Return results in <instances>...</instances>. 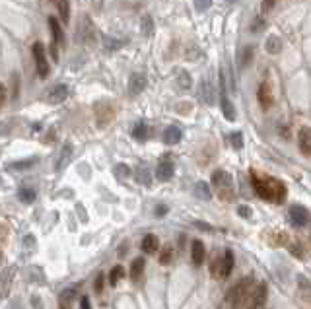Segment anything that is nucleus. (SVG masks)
Masks as SVG:
<instances>
[{
  "instance_id": "nucleus-1",
  "label": "nucleus",
  "mask_w": 311,
  "mask_h": 309,
  "mask_svg": "<svg viewBox=\"0 0 311 309\" xmlns=\"http://www.w3.org/2000/svg\"><path fill=\"white\" fill-rule=\"evenodd\" d=\"M251 185L262 200H269L274 204H282L288 197L286 185L280 179H274V177L264 173H257L255 169H251Z\"/></svg>"
},
{
  "instance_id": "nucleus-2",
  "label": "nucleus",
  "mask_w": 311,
  "mask_h": 309,
  "mask_svg": "<svg viewBox=\"0 0 311 309\" xmlns=\"http://www.w3.org/2000/svg\"><path fill=\"white\" fill-rule=\"evenodd\" d=\"M255 288H257V284H255L253 276L241 278V280L230 290V294L226 296V303H228L232 309H241L243 305H247L249 297H251V294L255 292Z\"/></svg>"
},
{
  "instance_id": "nucleus-3",
  "label": "nucleus",
  "mask_w": 311,
  "mask_h": 309,
  "mask_svg": "<svg viewBox=\"0 0 311 309\" xmlns=\"http://www.w3.org/2000/svg\"><path fill=\"white\" fill-rule=\"evenodd\" d=\"M212 185L216 189L220 200H234V181H232V175L228 171H214L212 173Z\"/></svg>"
},
{
  "instance_id": "nucleus-4",
  "label": "nucleus",
  "mask_w": 311,
  "mask_h": 309,
  "mask_svg": "<svg viewBox=\"0 0 311 309\" xmlns=\"http://www.w3.org/2000/svg\"><path fill=\"white\" fill-rule=\"evenodd\" d=\"M33 61H35V68H37V76L39 78H47L49 76V62H47V55H45V47L41 41H35L33 47Z\"/></svg>"
},
{
  "instance_id": "nucleus-5",
  "label": "nucleus",
  "mask_w": 311,
  "mask_h": 309,
  "mask_svg": "<svg viewBox=\"0 0 311 309\" xmlns=\"http://www.w3.org/2000/svg\"><path fill=\"white\" fill-rule=\"evenodd\" d=\"M288 216H290V222L294 224L296 228H305V226H309L311 224V212L307 210L305 206H299V204L290 206Z\"/></svg>"
},
{
  "instance_id": "nucleus-6",
  "label": "nucleus",
  "mask_w": 311,
  "mask_h": 309,
  "mask_svg": "<svg viewBox=\"0 0 311 309\" xmlns=\"http://www.w3.org/2000/svg\"><path fill=\"white\" fill-rule=\"evenodd\" d=\"M266 297H269V288L264 282L255 288V292L251 294L247 301V309H262L264 307V303H266Z\"/></svg>"
},
{
  "instance_id": "nucleus-7",
  "label": "nucleus",
  "mask_w": 311,
  "mask_h": 309,
  "mask_svg": "<svg viewBox=\"0 0 311 309\" xmlns=\"http://www.w3.org/2000/svg\"><path fill=\"white\" fill-rule=\"evenodd\" d=\"M66 98H68V86H64V84H57V86L49 87V90L43 94V99H45L47 103H51V105L62 103Z\"/></svg>"
},
{
  "instance_id": "nucleus-8",
  "label": "nucleus",
  "mask_w": 311,
  "mask_h": 309,
  "mask_svg": "<svg viewBox=\"0 0 311 309\" xmlns=\"http://www.w3.org/2000/svg\"><path fill=\"white\" fill-rule=\"evenodd\" d=\"M14 276H16V267H6L4 271H0V297L10 296Z\"/></svg>"
},
{
  "instance_id": "nucleus-9",
  "label": "nucleus",
  "mask_w": 311,
  "mask_h": 309,
  "mask_svg": "<svg viewBox=\"0 0 311 309\" xmlns=\"http://www.w3.org/2000/svg\"><path fill=\"white\" fill-rule=\"evenodd\" d=\"M257 99H259V103H261L262 109H271V105L274 103V94H273V87L271 84L264 80L259 90H257Z\"/></svg>"
},
{
  "instance_id": "nucleus-10",
  "label": "nucleus",
  "mask_w": 311,
  "mask_h": 309,
  "mask_svg": "<svg viewBox=\"0 0 311 309\" xmlns=\"http://www.w3.org/2000/svg\"><path fill=\"white\" fill-rule=\"evenodd\" d=\"M96 117H98V124L105 126L115 117V109H113L111 105H107V103H98L96 105Z\"/></svg>"
},
{
  "instance_id": "nucleus-11",
  "label": "nucleus",
  "mask_w": 311,
  "mask_h": 309,
  "mask_svg": "<svg viewBox=\"0 0 311 309\" xmlns=\"http://www.w3.org/2000/svg\"><path fill=\"white\" fill-rule=\"evenodd\" d=\"M191 259H193L195 267H200L204 262V259H206V249H204V243L200 239H195L191 243Z\"/></svg>"
},
{
  "instance_id": "nucleus-12",
  "label": "nucleus",
  "mask_w": 311,
  "mask_h": 309,
  "mask_svg": "<svg viewBox=\"0 0 311 309\" xmlns=\"http://www.w3.org/2000/svg\"><path fill=\"white\" fill-rule=\"evenodd\" d=\"M175 173V165L171 160H162L158 163V167H156V177L160 179V181H169Z\"/></svg>"
},
{
  "instance_id": "nucleus-13",
  "label": "nucleus",
  "mask_w": 311,
  "mask_h": 309,
  "mask_svg": "<svg viewBox=\"0 0 311 309\" xmlns=\"http://www.w3.org/2000/svg\"><path fill=\"white\" fill-rule=\"evenodd\" d=\"M144 87H146V76L140 74V72L130 74V78H128V92H130V96H138L140 92H144Z\"/></svg>"
},
{
  "instance_id": "nucleus-14",
  "label": "nucleus",
  "mask_w": 311,
  "mask_h": 309,
  "mask_svg": "<svg viewBox=\"0 0 311 309\" xmlns=\"http://www.w3.org/2000/svg\"><path fill=\"white\" fill-rule=\"evenodd\" d=\"M181 138H183V130H181L179 126H175V124H169V126L163 130V142H165L167 146H175V144H179Z\"/></svg>"
},
{
  "instance_id": "nucleus-15",
  "label": "nucleus",
  "mask_w": 311,
  "mask_h": 309,
  "mask_svg": "<svg viewBox=\"0 0 311 309\" xmlns=\"http://www.w3.org/2000/svg\"><path fill=\"white\" fill-rule=\"evenodd\" d=\"M298 142H299V150L303 156H311V128L309 126H303L298 135Z\"/></svg>"
},
{
  "instance_id": "nucleus-16",
  "label": "nucleus",
  "mask_w": 311,
  "mask_h": 309,
  "mask_svg": "<svg viewBox=\"0 0 311 309\" xmlns=\"http://www.w3.org/2000/svg\"><path fill=\"white\" fill-rule=\"evenodd\" d=\"M140 247H142V251H144L146 255H154V253H158V249H160V239H158L154 234L144 235Z\"/></svg>"
},
{
  "instance_id": "nucleus-17",
  "label": "nucleus",
  "mask_w": 311,
  "mask_h": 309,
  "mask_svg": "<svg viewBox=\"0 0 311 309\" xmlns=\"http://www.w3.org/2000/svg\"><path fill=\"white\" fill-rule=\"evenodd\" d=\"M144 269H146V260H144V257H137V259L132 260V264H130V278H132L135 282H140L142 276H144Z\"/></svg>"
},
{
  "instance_id": "nucleus-18",
  "label": "nucleus",
  "mask_w": 311,
  "mask_h": 309,
  "mask_svg": "<svg viewBox=\"0 0 311 309\" xmlns=\"http://www.w3.org/2000/svg\"><path fill=\"white\" fill-rule=\"evenodd\" d=\"M76 299V290L66 288L59 294V309H72V303Z\"/></svg>"
},
{
  "instance_id": "nucleus-19",
  "label": "nucleus",
  "mask_w": 311,
  "mask_h": 309,
  "mask_svg": "<svg viewBox=\"0 0 311 309\" xmlns=\"http://www.w3.org/2000/svg\"><path fill=\"white\" fill-rule=\"evenodd\" d=\"M49 29H51V35H53V41L62 47L64 45V31H62L61 24L57 22V18H49Z\"/></svg>"
},
{
  "instance_id": "nucleus-20",
  "label": "nucleus",
  "mask_w": 311,
  "mask_h": 309,
  "mask_svg": "<svg viewBox=\"0 0 311 309\" xmlns=\"http://www.w3.org/2000/svg\"><path fill=\"white\" fill-rule=\"evenodd\" d=\"M234 264H236V257H234V251L226 249V253L222 255V272H224V278H228L232 271H234Z\"/></svg>"
},
{
  "instance_id": "nucleus-21",
  "label": "nucleus",
  "mask_w": 311,
  "mask_h": 309,
  "mask_svg": "<svg viewBox=\"0 0 311 309\" xmlns=\"http://www.w3.org/2000/svg\"><path fill=\"white\" fill-rule=\"evenodd\" d=\"M70 158H72V144H64L61 150V156H59V160H57V165H55V169L57 171H61L62 167L70 161Z\"/></svg>"
},
{
  "instance_id": "nucleus-22",
  "label": "nucleus",
  "mask_w": 311,
  "mask_h": 309,
  "mask_svg": "<svg viewBox=\"0 0 311 309\" xmlns=\"http://www.w3.org/2000/svg\"><path fill=\"white\" fill-rule=\"evenodd\" d=\"M220 105H222V113H224L226 119L228 121H236V107H234V103L226 98L224 94H222V99H220Z\"/></svg>"
},
{
  "instance_id": "nucleus-23",
  "label": "nucleus",
  "mask_w": 311,
  "mask_h": 309,
  "mask_svg": "<svg viewBox=\"0 0 311 309\" xmlns=\"http://www.w3.org/2000/svg\"><path fill=\"white\" fill-rule=\"evenodd\" d=\"M264 47H266V53H269V55H278V53L282 51V39L276 37V35H271V37L266 39Z\"/></svg>"
},
{
  "instance_id": "nucleus-24",
  "label": "nucleus",
  "mask_w": 311,
  "mask_h": 309,
  "mask_svg": "<svg viewBox=\"0 0 311 309\" xmlns=\"http://www.w3.org/2000/svg\"><path fill=\"white\" fill-rule=\"evenodd\" d=\"M210 276L214 280H224V272H222V257H216L210 262Z\"/></svg>"
},
{
  "instance_id": "nucleus-25",
  "label": "nucleus",
  "mask_w": 311,
  "mask_h": 309,
  "mask_svg": "<svg viewBox=\"0 0 311 309\" xmlns=\"http://www.w3.org/2000/svg\"><path fill=\"white\" fill-rule=\"evenodd\" d=\"M57 10H59V16L64 24H68L70 20V4L68 0H57Z\"/></svg>"
},
{
  "instance_id": "nucleus-26",
  "label": "nucleus",
  "mask_w": 311,
  "mask_h": 309,
  "mask_svg": "<svg viewBox=\"0 0 311 309\" xmlns=\"http://www.w3.org/2000/svg\"><path fill=\"white\" fill-rule=\"evenodd\" d=\"M124 274H126V272H124L123 267H121V264H115L111 269V272H109V284L117 286L119 284V280H123L124 278Z\"/></svg>"
},
{
  "instance_id": "nucleus-27",
  "label": "nucleus",
  "mask_w": 311,
  "mask_h": 309,
  "mask_svg": "<svg viewBox=\"0 0 311 309\" xmlns=\"http://www.w3.org/2000/svg\"><path fill=\"white\" fill-rule=\"evenodd\" d=\"M18 197H20V200L25 202V204H31V202L35 200L37 195H35V191H33L31 187H22V189L18 191Z\"/></svg>"
},
{
  "instance_id": "nucleus-28",
  "label": "nucleus",
  "mask_w": 311,
  "mask_h": 309,
  "mask_svg": "<svg viewBox=\"0 0 311 309\" xmlns=\"http://www.w3.org/2000/svg\"><path fill=\"white\" fill-rule=\"evenodd\" d=\"M266 239H269V243L271 245H284V243H290L288 241V235L282 234V232H271V234L266 235Z\"/></svg>"
},
{
  "instance_id": "nucleus-29",
  "label": "nucleus",
  "mask_w": 311,
  "mask_h": 309,
  "mask_svg": "<svg viewBox=\"0 0 311 309\" xmlns=\"http://www.w3.org/2000/svg\"><path fill=\"white\" fill-rule=\"evenodd\" d=\"M132 136L137 138V140H140V142H144L146 138H148V126L142 123H137L135 124V128H132Z\"/></svg>"
},
{
  "instance_id": "nucleus-30",
  "label": "nucleus",
  "mask_w": 311,
  "mask_h": 309,
  "mask_svg": "<svg viewBox=\"0 0 311 309\" xmlns=\"http://www.w3.org/2000/svg\"><path fill=\"white\" fill-rule=\"evenodd\" d=\"M175 257V251L171 245H165V247L162 249V253H160V264H171V260H173Z\"/></svg>"
},
{
  "instance_id": "nucleus-31",
  "label": "nucleus",
  "mask_w": 311,
  "mask_h": 309,
  "mask_svg": "<svg viewBox=\"0 0 311 309\" xmlns=\"http://www.w3.org/2000/svg\"><path fill=\"white\" fill-rule=\"evenodd\" d=\"M195 193H197V197L202 198V200H208V198L212 197L210 187L206 185L204 181H199V183H197V187H195Z\"/></svg>"
},
{
  "instance_id": "nucleus-32",
  "label": "nucleus",
  "mask_w": 311,
  "mask_h": 309,
  "mask_svg": "<svg viewBox=\"0 0 311 309\" xmlns=\"http://www.w3.org/2000/svg\"><path fill=\"white\" fill-rule=\"evenodd\" d=\"M230 144H232V148L234 150H241L243 148V135L236 130V133H232L230 135Z\"/></svg>"
},
{
  "instance_id": "nucleus-33",
  "label": "nucleus",
  "mask_w": 311,
  "mask_h": 309,
  "mask_svg": "<svg viewBox=\"0 0 311 309\" xmlns=\"http://www.w3.org/2000/svg\"><path fill=\"white\" fill-rule=\"evenodd\" d=\"M137 179H138V183H142V185H146V187L152 183V179H150V171L146 169V167H138Z\"/></svg>"
},
{
  "instance_id": "nucleus-34",
  "label": "nucleus",
  "mask_w": 311,
  "mask_h": 309,
  "mask_svg": "<svg viewBox=\"0 0 311 309\" xmlns=\"http://www.w3.org/2000/svg\"><path fill=\"white\" fill-rule=\"evenodd\" d=\"M103 45H105V49H107V51H117L119 47H123L124 41H121V39L103 37Z\"/></svg>"
},
{
  "instance_id": "nucleus-35",
  "label": "nucleus",
  "mask_w": 311,
  "mask_h": 309,
  "mask_svg": "<svg viewBox=\"0 0 311 309\" xmlns=\"http://www.w3.org/2000/svg\"><path fill=\"white\" fill-rule=\"evenodd\" d=\"M113 173H115V177H117V179H126V177L130 175V169H128V165H124V163H119V165H115Z\"/></svg>"
},
{
  "instance_id": "nucleus-36",
  "label": "nucleus",
  "mask_w": 311,
  "mask_h": 309,
  "mask_svg": "<svg viewBox=\"0 0 311 309\" xmlns=\"http://www.w3.org/2000/svg\"><path fill=\"white\" fill-rule=\"evenodd\" d=\"M142 33H144L146 37H150V35L154 33V22H152L150 16H144V18H142Z\"/></svg>"
},
{
  "instance_id": "nucleus-37",
  "label": "nucleus",
  "mask_w": 311,
  "mask_h": 309,
  "mask_svg": "<svg viewBox=\"0 0 311 309\" xmlns=\"http://www.w3.org/2000/svg\"><path fill=\"white\" fill-rule=\"evenodd\" d=\"M35 161H37V158H29V160H22V161H14L10 167H12V169H27V167H31Z\"/></svg>"
},
{
  "instance_id": "nucleus-38",
  "label": "nucleus",
  "mask_w": 311,
  "mask_h": 309,
  "mask_svg": "<svg viewBox=\"0 0 311 309\" xmlns=\"http://www.w3.org/2000/svg\"><path fill=\"white\" fill-rule=\"evenodd\" d=\"M280 0H261V12L269 14L271 10H274V6L278 4Z\"/></svg>"
},
{
  "instance_id": "nucleus-39",
  "label": "nucleus",
  "mask_w": 311,
  "mask_h": 309,
  "mask_svg": "<svg viewBox=\"0 0 311 309\" xmlns=\"http://www.w3.org/2000/svg\"><path fill=\"white\" fill-rule=\"evenodd\" d=\"M288 251L292 253V255H296L298 259H303L305 255H303V251H301V245L299 243H288Z\"/></svg>"
},
{
  "instance_id": "nucleus-40",
  "label": "nucleus",
  "mask_w": 311,
  "mask_h": 309,
  "mask_svg": "<svg viewBox=\"0 0 311 309\" xmlns=\"http://www.w3.org/2000/svg\"><path fill=\"white\" fill-rule=\"evenodd\" d=\"M251 59H253V49H251V47H245L243 53H241V66H247L249 62H251Z\"/></svg>"
},
{
  "instance_id": "nucleus-41",
  "label": "nucleus",
  "mask_w": 311,
  "mask_h": 309,
  "mask_svg": "<svg viewBox=\"0 0 311 309\" xmlns=\"http://www.w3.org/2000/svg\"><path fill=\"white\" fill-rule=\"evenodd\" d=\"M179 84H181V87H183V90H189V87H191V78H189V74H187L185 70H181V76H179Z\"/></svg>"
},
{
  "instance_id": "nucleus-42",
  "label": "nucleus",
  "mask_w": 311,
  "mask_h": 309,
  "mask_svg": "<svg viewBox=\"0 0 311 309\" xmlns=\"http://www.w3.org/2000/svg\"><path fill=\"white\" fill-rule=\"evenodd\" d=\"M195 6H197V10L204 12L206 8H210L212 6V0H195Z\"/></svg>"
},
{
  "instance_id": "nucleus-43",
  "label": "nucleus",
  "mask_w": 311,
  "mask_h": 309,
  "mask_svg": "<svg viewBox=\"0 0 311 309\" xmlns=\"http://www.w3.org/2000/svg\"><path fill=\"white\" fill-rule=\"evenodd\" d=\"M103 280H105V276L103 274H98V278H96V282H94V290L98 292V294H101V290H103Z\"/></svg>"
},
{
  "instance_id": "nucleus-44",
  "label": "nucleus",
  "mask_w": 311,
  "mask_h": 309,
  "mask_svg": "<svg viewBox=\"0 0 311 309\" xmlns=\"http://www.w3.org/2000/svg\"><path fill=\"white\" fill-rule=\"evenodd\" d=\"M4 103H6V86L0 84V109L4 107Z\"/></svg>"
},
{
  "instance_id": "nucleus-45",
  "label": "nucleus",
  "mask_w": 311,
  "mask_h": 309,
  "mask_svg": "<svg viewBox=\"0 0 311 309\" xmlns=\"http://www.w3.org/2000/svg\"><path fill=\"white\" fill-rule=\"evenodd\" d=\"M237 212H239V216L251 218V208H249V206H239V208H237Z\"/></svg>"
},
{
  "instance_id": "nucleus-46",
  "label": "nucleus",
  "mask_w": 311,
  "mask_h": 309,
  "mask_svg": "<svg viewBox=\"0 0 311 309\" xmlns=\"http://www.w3.org/2000/svg\"><path fill=\"white\" fill-rule=\"evenodd\" d=\"M80 307H82V309H92L90 297H87V296H82V299H80Z\"/></svg>"
},
{
  "instance_id": "nucleus-47",
  "label": "nucleus",
  "mask_w": 311,
  "mask_h": 309,
  "mask_svg": "<svg viewBox=\"0 0 311 309\" xmlns=\"http://www.w3.org/2000/svg\"><path fill=\"white\" fill-rule=\"evenodd\" d=\"M165 214H167V206H163V204L156 206V216H158V218H162V216H165Z\"/></svg>"
},
{
  "instance_id": "nucleus-48",
  "label": "nucleus",
  "mask_w": 311,
  "mask_h": 309,
  "mask_svg": "<svg viewBox=\"0 0 311 309\" xmlns=\"http://www.w3.org/2000/svg\"><path fill=\"white\" fill-rule=\"evenodd\" d=\"M126 247H128V241H123L121 247H119V257H124V255H126Z\"/></svg>"
},
{
  "instance_id": "nucleus-49",
  "label": "nucleus",
  "mask_w": 311,
  "mask_h": 309,
  "mask_svg": "<svg viewBox=\"0 0 311 309\" xmlns=\"http://www.w3.org/2000/svg\"><path fill=\"white\" fill-rule=\"evenodd\" d=\"M264 25H262V20H255V24H253V27H251V31H259V29H262Z\"/></svg>"
},
{
  "instance_id": "nucleus-50",
  "label": "nucleus",
  "mask_w": 311,
  "mask_h": 309,
  "mask_svg": "<svg viewBox=\"0 0 311 309\" xmlns=\"http://www.w3.org/2000/svg\"><path fill=\"white\" fill-rule=\"evenodd\" d=\"M24 243L27 245V247H31V245H35V239H33L31 235H27V237L24 239Z\"/></svg>"
},
{
  "instance_id": "nucleus-51",
  "label": "nucleus",
  "mask_w": 311,
  "mask_h": 309,
  "mask_svg": "<svg viewBox=\"0 0 311 309\" xmlns=\"http://www.w3.org/2000/svg\"><path fill=\"white\" fill-rule=\"evenodd\" d=\"M195 226H199L200 230H206V232H210V230H212L208 224H202V222H195Z\"/></svg>"
},
{
  "instance_id": "nucleus-52",
  "label": "nucleus",
  "mask_w": 311,
  "mask_h": 309,
  "mask_svg": "<svg viewBox=\"0 0 311 309\" xmlns=\"http://www.w3.org/2000/svg\"><path fill=\"white\" fill-rule=\"evenodd\" d=\"M101 4H103V0H94V6L96 8H101Z\"/></svg>"
},
{
  "instance_id": "nucleus-53",
  "label": "nucleus",
  "mask_w": 311,
  "mask_h": 309,
  "mask_svg": "<svg viewBox=\"0 0 311 309\" xmlns=\"http://www.w3.org/2000/svg\"><path fill=\"white\" fill-rule=\"evenodd\" d=\"M0 264H2V253H0Z\"/></svg>"
}]
</instances>
